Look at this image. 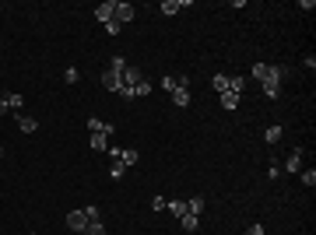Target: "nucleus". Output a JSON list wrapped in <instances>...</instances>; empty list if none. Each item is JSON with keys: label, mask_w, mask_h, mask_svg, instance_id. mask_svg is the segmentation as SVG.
<instances>
[{"label": "nucleus", "mask_w": 316, "mask_h": 235, "mask_svg": "<svg viewBox=\"0 0 316 235\" xmlns=\"http://www.w3.org/2000/svg\"><path fill=\"white\" fill-rule=\"evenodd\" d=\"M4 112H11V106H7V98L0 95V116H4Z\"/></svg>", "instance_id": "obj_32"}, {"label": "nucleus", "mask_w": 316, "mask_h": 235, "mask_svg": "<svg viewBox=\"0 0 316 235\" xmlns=\"http://www.w3.org/2000/svg\"><path fill=\"white\" fill-rule=\"evenodd\" d=\"M64 221H67V228H70V232H84L88 218H84V211H70V214L64 218Z\"/></svg>", "instance_id": "obj_3"}, {"label": "nucleus", "mask_w": 316, "mask_h": 235, "mask_svg": "<svg viewBox=\"0 0 316 235\" xmlns=\"http://www.w3.org/2000/svg\"><path fill=\"white\" fill-rule=\"evenodd\" d=\"M183 7H190V0H162V14H179V11H183Z\"/></svg>", "instance_id": "obj_5"}, {"label": "nucleus", "mask_w": 316, "mask_h": 235, "mask_svg": "<svg viewBox=\"0 0 316 235\" xmlns=\"http://www.w3.org/2000/svg\"><path fill=\"white\" fill-rule=\"evenodd\" d=\"M137 158H141V155L133 151V148H119V158H116V161H123L127 169H133V165H137Z\"/></svg>", "instance_id": "obj_8"}, {"label": "nucleus", "mask_w": 316, "mask_h": 235, "mask_svg": "<svg viewBox=\"0 0 316 235\" xmlns=\"http://www.w3.org/2000/svg\"><path fill=\"white\" fill-rule=\"evenodd\" d=\"M165 207H169V204H165V197H155V200H151V211H165Z\"/></svg>", "instance_id": "obj_28"}, {"label": "nucleus", "mask_w": 316, "mask_h": 235, "mask_svg": "<svg viewBox=\"0 0 316 235\" xmlns=\"http://www.w3.org/2000/svg\"><path fill=\"white\" fill-rule=\"evenodd\" d=\"M281 134H284V126H281V123H274V126H267V134H264V137H267V144H278V141H281Z\"/></svg>", "instance_id": "obj_14"}, {"label": "nucleus", "mask_w": 316, "mask_h": 235, "mask_svg": "<svg viewBox=\"0 0 316 235\" xmlns=\"http://www.w3.org/2000/svg\"><path fill=\"white\" fill-rule=\"evenodd\" d=\"M137 95H151V81H148V78H141L137 84H133V98H137Z\"/></svg>", "instance_id": "obj_17"}, {"label": "nucleus", "mask_w": 316, "mask_h": 235, "mask_svg": "<svg viewBox=\"0 0 316 235\" xmlns=\"http://www.w3.org/2000/svg\"><path fill=\"white\" fill-rule=\"evenodd\" d=\"M162 88H165V92H169V95H172V92H176V88H179V78H172V74H165V78H162Z\"/></svg>", "instance_id": "obj_21"}, {"label": "nucleus", "mask_w": 316, "mask_h": 235, "mask_svg": "<svg viewBox=\"0 0 316 235\" xmlns=\"http://www.w3.org/2000/svg\"><path fill=\"white\" fill-rule=\"evenodd\" d=\"M299 179H302V186H316V169H302V172H299Z\"/></svg>", "instance_id": "obj_16"}, {"label": "nucleus", "mask_w": 316, "mask_h": 235, "mask_svg": "<svg viewBox=\"0 0 316 235\" xmlns=\"http://www.w3.org/2000/svg\"><path fill=\"white\" fill-rule=\"evenodd\" d=\"M64 78H67V84H78L81 74H78V67H67V70H64Z\"/></svg>", "instance_id": "obj_25"}, {"label": "nucleus", "mask_w": 316, "mask_h": 235, "mask_svg": "<svg viewBox=\"0 0 316 235\" xmlns=\"http://www.w3.org/2000/svg\"><path fill=\"white\" fill-rule=\"evenodd\" d=\"M109 67H113V70H123V67H127V60H123V56H113V63H109Z\"/></svg>", "instance_id": "obj_30"}, {"label": "nucleus", "mask_w": 316, "mask_h": 235, "mask_svg": "<svg viewBox=\"0 0 316 235\" xmlns=\"http://www.w3.org/2000/svg\"><path fill=\"white\" fill-rule=\"evenodd\" d=\"M95 18H99L102 25H109V21L116 18V0H105V4H99V7H95Z\"/></svg>", "instance_id": "obj_1"}, {"label": "nucleus", "mask_w": 316, "mask_h": 235, "mask_svg": "<svg viewBox=\"0 0 316 235\" xmlns=\"http://www.w3.org/2000/svg\"><path fill=\"white\" fill-rule=\"evenodd\" d=\"M215 92H229V74H215Z\"/></svg>", "instance_id": "obj_22"}, {"label": "nucleus", "mask_w": 316, "mask_h": 235, "mask_svg": "<svg viewBox=\"0 0 316 235\" xmlns=\"http://www.w3.org/2000/svg\"><path fill=\"white\" fill-rule=\"evenodd\" d=\"M221 106H225V109L232 112V109L239 106V95H235V92H221Z\"/></svg>", "instance_id": "obj_15"}, {"label": "nucleus", "mask_w": 316, "mask_h": 235, "mask_svg": "<svg viewBox=\"0 0 316 235\" xmlns=\"http://www.w3.org/2000/svg\"><path fill=\"white\" fill-rule=\"evenodd\" d=\"M88 130H92V134H109V137H113L116 126H113V123H102V120H88Z\"/></svg>", "instance_id": "obj_9"}, {"label": "nucleus", "mask_w": 316, "mask_h": 235, "mask_svg": "<svg viewBox=\"0 0 316 235\" xmlns=\"http://www.w3.org/2000/svg\"><path fill=\"white\" fill-rule=\"evenodd\" d=\"M7 98V106H11V112H21V95H4Z\"/></svg>", "instance_id": "obj_24"}, {"label": "nucleus", "mask_w": 316, "mask_h": 235, "mask_svg": "<svg viewBox=\"0 0 316 235\" xmlns=\"http://www.w3.org/2000/svg\"><path fill=\"white\" fill-rule=\"evenodd\" d=\"M200 211H204V197L197 193V197H190V200H186V214H193V218H200Z\"/></svg>", "instance_id": "obj_10"}, {"label": "nucleus", "mask_w": 316, "mask_h": 235, "mask_svg": "<svg viewBox=\"0 0 316 235\" xmlns=\"http://www.w3.org/2000/svg\"><path fill=\"white\" fill-rule=\"evenodd\" d=\"M284 169H288V172H302V148H295V151L288 155V161H284Z\"/></svg>", "instance_id": "obj_7"}, {"label": "nucleus", "mask_w": 316, "mask_h": 235, "mask_svg": "<svg viewBox=\"0 0 316 235\" xmlns=\"http://www.w3.org/2000/svg\"><path fill=\"white\" fill-rule=\"evenodd\" d=\"M84 235H105V225L102 221H88L84 225Z\"/></svg>", "instance_id": "obj_20"}, {"label": "nucleus", "mask_w": 316, "mask_h": 235, "mask_svg": "<svg viewBox=\"0 0 316 235\" xmlns=\"http://www.w3.org/2000/svg\"><path fill=\"white\" fill-rule=\"evenodd\" d=\"M243 88H246V78H229V92H243Z\"/></svg>", "instance_id": "obj_23"}, {"label": "nucleus", "mask_w": 316, "mask_h": 235, "mask_svg": "<svg viewBox=\"0 0 316 235\" xmlns=\"http://www.w3.org/2000/svg\"><path fill=\"white\" fill-rule=\"evenodd\" d=\"M179 225H183V232H197V218H193V214H183V218H179Z\"/></svg>", "instance_id": "obj_19"}, {"label": "nucleus", "mask_w": 316, "mask_h": 235, "mask_svg": "<svg viewBox=\"0 0 316 235\" xmlns=\"http://www.w3.org/2000/svg\"><path fill=\"white\" fill-rule=\"evenodd\" d=\"M119 28H123V25H119V21H116V18H113V21H109V25H105V32H109V35H116V32H119Z\"/></svg>", "instance_id": "obj_29"}, {"label": "nucleus", "mask_w": 316, "mask_h": 235, "mask_svg": "<svg viewBox=\"0 0 316 235\" xmlns=\"http://www.w3.org/2000/svg\"><path fill=\"white\" fill-rule=\"evenodd\" d=\"M172 102H176V106H190V88H183V84H179L176 92H172Z\"/></svg>", "instance_id": "obj_12"}, {"label": "nucleus", "mask_w": 316, "mask_h": 235, "mask_svg": "<svg viewBox=\"0 0 316 235\" xmlns=\"http://www.w3.org/2000/svg\"><path fill=\"white\" fill-rule=\"evenodd\" d=\"M84 218L88 221H102V211L99 207H84Z\"/></svg>", "instance_id": "obj_26"}, {"label": "nucleus", "mask_w": 316, "mask_h": 235, "mask_svg": "<svg viewBox=\"0 0 316 235\" xmlns=\"http://www.w3.org/2000/svg\"><path fill=\"white\" fill-rule=\"evenodd\" d=\"M92 151H109V134H92Z\"/></svg>", "instance_id": "obj_11"}, {"label": "nucleus", "mask_w": 316, "mask_h": 235, "mask_svg": "<svg viewBox=\"0 0 316 235\" xmlns=\"http://www.w3.org/2000/svg\"><path fill=\"white\" fill-rule=\"evenodd\" d=\"M246 235H264V225H249V232Z\"/></svg>", "instance_id": "obj_31"}, {"label": "nucleus", "mask_w": 316, "mask_h": 235, "mask_svg": "<svg viewBox=\"0 0 316 235\" xmlns=\"http://www.w3.org/2000/svg\"><path fill=\"white\" fill-rule=\"evenodd\" d=\"M127 175V165L123 161H113V169H109V179H123Z\"/></svg>", "instance_id": "obj_18"}, {"label": "nucleus", "mask_w": 316, "mask_h": 235, "mask_svg": "<svg viewBox=\"0 0 316 235\" xmlns=\"http://www.w3.org/2000/svg\"><path fill=\"white\" fill-rule=\"evenodd\" d=\"M102 84H105V88H109V92L116 95V92H119V70H113V67H109V70L102 74Z\"/></svg>", "instance_id": "obj_6"}, {"label": "nucleus", "mask_w": 316, "mask_h": 235, "mask_svg": "<svg viewBox=\"0 0 316 235\" xmlns=\"http://www.w3.org/2000/svg\"><path fill=\"white\" fill-rule=\"evenodd\" d=\"M165 211H169L172 218H183L186 214V200H169V207H165Z\"/></svg>", "instance_id": "obj_13"}, {"label": "nucleus", "mask_w": 316, "mask_h": 235, "mask_svg": "<svg viewBox=\"0 0 316 235\" xmlns=\"http://www.w3.org/2000/svg\"><path fill=\"white\" fill-rule=\"evenodd\" d=\"M278 92H281V84H264V95L267 98H278Z\"/></svg>", "instance_id": "obj_27"}, {"label": "nucleus", "mask_w": 316, "mask_h": 235, "mask_svg": "<svg viewBox=\"0 0 316 235\" xmlns=\"http://www.w3.org/2000/svg\"><path fill=\"white\" fill-rule=\"evenodd\" d=\"M133 14H137V11H133V4H127V0H116V21H119V25L133 21Z\"/></svg>", "instance_id": "obj_2"}, {"label": "nucleus", "mask_w": 316, "mask_h": 235, "mask_svg": "<svg viewBox=\"0 0 316 235\" xmlns=\"http://www.w3.org/2000/svg\"><path fill=\"white\" fill-rule=\"evenodd\" d=\"M14 120H18V130H21V134H35V120H32V116H25V112H14Z\"/></svg>", "instance_id": "obj_4"}]
</instances>
